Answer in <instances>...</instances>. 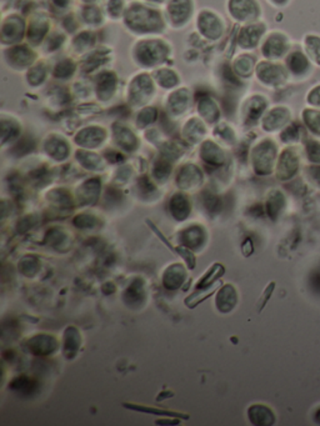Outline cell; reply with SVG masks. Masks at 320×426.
Returning <instances> with one entry per match:
<instances>
[{
  "instance_id": "obj_1",
  "label": "cell",
  "mask_w": 320,
  "mask_h": 426,
  "mask_svg": "<svg viewBox=\"0 0 320 426\" xmlns=\"http://www.w3.org/2000/svg\"><path fill=\"white\" fill-rule=\"evenodd\" d=\"M307 50H308L309 57L315 64L320 65L319 36H310L307 38Z\"/></svg>"
},
{
  "instance_id": "obj_2",
  "label": "cell",
  "mask_w": 320,
  "mask_h": 426,
  "mask_svg": "<svg viewBox=\"0 0 320 426\" xmlns=\"http://www.w3.org/2000/svg\"><path fill=\"white\" fill-rule=\"evenodd\" d=\"M309 101L312 106H320V85L310 92Z\"/></svg>"
}]
</instances>
